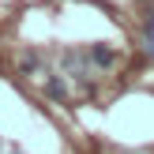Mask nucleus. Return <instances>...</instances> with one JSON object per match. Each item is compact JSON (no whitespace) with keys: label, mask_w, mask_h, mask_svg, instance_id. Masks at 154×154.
<instances>
[{"label":"nucleus","mask_w":154,"mask_h":154,"mask_svg":"<svg viewBox=\"0 0 154 154\" xmlns=\"http://www.w3.org/2000/svg\"><path fill=\"white\" fill-rule=\"evenodd\" d=\"M113 60H117V53H113V49H105V45H94V64H102V68H109Z\"/></svg>","instance_id":"obj_1"},{"label":"nucleus","mask_w":154,"mask_h":154,"mask_svg":"<svg viewBox=\"0 0 154 154\" xmlns=\"http://www.w3.org/2000/svg\"><path fill=\"white\" fill-rule=\"evenodd\" d=\"M11 154H19V150H11Z\"/></svg>","instance_id":"obj_2"}]
</instances>
